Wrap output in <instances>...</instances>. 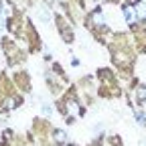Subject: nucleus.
Instances as JSON below:
<instances>
[{
	"mask_svg": "<svg viewBox=\"0 0 146 146\" xmlns=\"http://www.w3.org/2000/svg\"><path fill=\"white\" fill-rule=\"evenodd\" d=\"M124 14H126V21H128V25H134L136 23V18H138V14H136V8L134 6H124Z\"/></svg>",
	"mask_w": 146,
	"mask_h": 146,
	"instance_id": "nucleus-1",
	"label": "nucleus"
},
{
	"mask_svg": "<svg viewBox=\"0 0 146 146\" xmlns=\"http://www.w3.org/2000/svg\"><path fill=\"white\" fill-rule=\"evenodd\" d=\"M39 18H43L45 23H51V12L47 10V6H41L39 8Z\"/></svg>",
	"mask_w": 146,
	"mask_h": 146,
	"instance_id": "nucleus-2",
	"label": "nucleus"
},
{
	"mask_svg": "<svg viewBox=\"0 0 146 146\" xmlns=\"http://www.w3.org/2000/svg\"><path fill=\"white\" fill-rule=\"evenodd\" d=\"M55 140H57L59 144H65L67 142V134L63 130H57V132H55Z\"/></svg>",
	"mask_w": 146,
	"mask_h": 146,
	"instance_id": "nucleus-3",
	"label": "nucleus"
},
{
	"mask_svg": "<svg viewBox=\"0 0 146 146\" xmlns=\"http://www.w3.org/2000/svg\"><path fill=\"white\" fill-rule=\"evenodd\" d=\"M91 18H94V23H96L98 27L104 25V16H102V12H94V16H91Z\"/></svg>",
	"mask_w": 146,
	"mask_h": 146,
	"instance_id": "nucleus-4",
	"label": "nucleus"
},
{
	"mask_svg": "<svg viewBox=\"0 0 146 146\" xmlns=\"http://www.w3.org/2000/svg\"><path fill=\"white\" fill-rule=\"evenodd\" d=\"M136 96H138L140 100H146V87H138V89H136Z\"/></svg>",
	"mask_w": 146,
	"mask_h": 146,
	"instance_id": "nucleus-5",
	"label": "nucleus"
},
{
	"mask_svg": "<svg viewBox=\"0 0 146 146\" xmlns=\"http://www.w3.org/2000/svg\"><path fill=\"white\" fill-rule=\"evenodd\" d=\"M4 106H6V108H8V110H12V108H14V106H16V100H14V98H8V100H6V104H4Z\"/></svg>",
	"mask_w": 146,
	"mask_h": 146,
	"instance_id": "nucleus-6",
	"label": "nucleus"
},
{
	"mask_svg": "<svg viewBox=\"0 0 146 146\" xmlns=\"http://www.w3.org/2000/svg\"><path fill=\"white\" fill-rule=\"evenodd\" d=\"M136 120H138V124H140V126H144V124H146V116H142V114H138V112H136Z\"/></svg>",
	"mask_w": 146,
	"mask_h": 146,
	"instance_id": "nucleus-7",
	"label": "nucleus"
},
{
	"mask_svg": "<svg viewBox=\"0 0 146 146\" xmlns=\"http://www.w3.org/2000/svg\"><path fill=\"white\" fill-rule=\"evenodd\" d=\"M67 106H69V112H73V114L77 112V104H75V102H69Z\"/></svg>",
	"mask_w": 146,
	"mask_h": 146,
	"instance_id": "nucleus-8",
	"label": "nucleus"
},
{
	"mask_svg": "<svg viewBox=\"0 0 146 146\" xmlns=\"http://www.w3.org/2000/svg\"><path fill=\"white\" fill-rule=\"evenodd\" d=\"M43 114H45V116H51V108H49V106H43Z\"/></svg>",
	"mask_w": 146,
	"mask_h": 146,
	"instance_id": "nucleus-9",
	"label": "nucleus"
},
{
	"mask_svg": "<svg viewBox=\"0 0 146 146\" xmlns=\"http://www.w3.org/2000/svg\"><path fill=\"white\" fill-rule=\"evenodd\" d=\"M2 27H4V16L0 14V29H2Z\"/></svg>",
	"mask_w": 146,
	"mask_h": 146,
	"instance_id": "nucleus-10",
	"label": "nucleus"
},
{
	"mask_svg": "<svg viewBox=\"0 0 146 146\" xmlns=\"http://www.w3.org/2000/svg\"><path fill=\"white\" fill-rule=\"evenodd\" d=\"M0 10H2V2H0Z\"/></svg>",
	"mask_w": 146,
	"mask_h": 146,
	"instance_id": "nucleus-11",
	"label": "nucleus"
}]
</instances>
